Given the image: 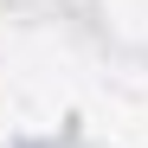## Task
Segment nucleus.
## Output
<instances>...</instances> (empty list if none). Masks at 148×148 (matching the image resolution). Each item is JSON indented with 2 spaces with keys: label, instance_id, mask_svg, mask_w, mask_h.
Returning <instances> with one entry per match:
<instances>
[]
</instances>
